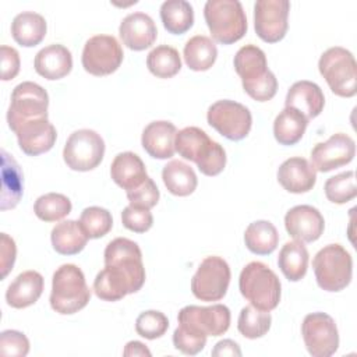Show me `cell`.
<instances>
[{
	"mask_svg": "<svg viewBox=\"0 0 357 357\" xmlns=\"http://www.w3.org/2000/svg\"><path fill=\"white\" fill-rule=\"evenodd\" d=\"M103 257L105 268L93 280V291L100 300L117 301L144 286L142 252L135 241L117 237L106 245Z\"/></svg>",
	"mask_w": 357,
	"mask_h": 357,
	"instance_id": "1",
	"label": "cell"
},
{
	"mask_svg": "<svg viewBox=\"0 0 357 357\" xmlns=\"http://www.w3.org/2000/svg\"><path fill=\"white\" fill-rule=\"evenodd\" d=\"M236 73L241 77L244 91L258 102L271 100L278 91V79L268 68L266 56L255 45L240 47L233 60Z\"/></svg>",
	"mask_w": 357,
	"mask_h": 357,
	"instance_id": "2",
	"label": "cell"
},
{
	"mask_svg": "<svg viewBox=\"0 0 357 357\" xmlns=\"http://www.w3.org/2000/svg\"><path fill=\"white\" fill-rule=\"evenodd\" d=\"M174 148L180 156L195 162L205 176H216L226 166V152L223 146L212 141L208 134L198 127H185L176 134Z\"/></svg>",
	"mask_w": 357,
	"mask_h": 357,
	"instance_id": "3",
	"label": "cell"
},
{
	"mask_svg": "<svg viewBox=\"0 0 357 357\" xmlns=\"http://www.w3.org/2000/svg\"><path fill=\"white\" fill-rule=\"evenodd\" d=\"M91 298V290L82 271L74 264H64L56 269L52 279L50 305L61 315H71L82 310Z\"/></svg>",
	"mask_w": 357,
	"mask_h": 357,
	"instance_id": "4",
	"label": "cell"
},
{
	"mask_svg": "<svg viewBox=\"0 0 357 357\" xmlns=\"http://www.w3.org/2000/svg\"><path fill=\"white\" fill-rule=\"evenodd\" d=\"M240 293L258 310L272 311L280 301V280L264 262L247 264L238 278Z\"/></svg>",
	"mask_w": 357,
	"mask_h": 357,
	"instance_id": "5",
	"label": "cell"
},
{
	"mask_svg": "<svg viewBox=\"0 0 357 357\" xmlns=\"http://www.w3.org/2000/svg\"><path fill=\"white\" fill-rule=\"evenodd\" d=\"M204 17L212 38L219 43H234L247 32V17L238 0H208Z\"/></svg>",
	"mask_w": 357,
	"mask_h": 357,
	"instance_id": "6",
	"label": "cell"
},
{
	"mask_svg": "<svg viewBox=\"0 0 357 357\" xmlns=\"http://www.w3.org/2000/svg\"><path fill=\"white\" fill-rule=\"evenodd\" d=\"M312 268L318 286L326 291L343 290L353 276L351 255L340 244L321 248L312 259Z\"/></svg>",
	"mask_w": 357,
	"mask_h": 357,
	"instance_id": "7",
	"label": "cell"
},
{
	"mask_svg": "<svg viewBox=\"0 0 357 357\" xmlns=\"http://www.w3.org/2000/svg\"><path fill=\"white\" fill-rule=\"evenodd\" d=\"M318 68L335 95L351 98L357 93V64L347 49L329 47L321 54Z\"/></svg>",
	"mask_w": 357,
	"mask_h": 357,
	"instance_id": "8",
	"label": "cell"
},
{
	"mask_svg": "<svg viewBox=\"0 0 357 357\" xmlns=\"http://www.w3.org/2000/svg\"><path fill=\"white\" fill-rule=\"evenodd\" d=\"M49 95L39 84L24 81L11 92V103L7 112V123L11 131H15L21 124L47 117Z\"/></svg>",
	"mask_w": 357,
	"mask_h": 357,
	"instance_id": "9",
	"label": "cell"
},
{
	"mask_svg": "<svg viewBox=\"0 0 357 357\" xmlns=\"http://www.w3.org/2000/svg\"><path fill=\"white\" fill-rule=\"evenodd\" d=\"M105 155V141L93 130H77L67 138L63 159L71 170L89 172L98 167Z\"/></svg>",
	"mask_w": 357,
	"mask_h": 357,
	"instance_id": "10",
	"label": "cell"
},
{
	"mask_svg": "<svg viewBox=\"0 0 357 357\" xmlns=\"http://www.w3.org/2000/svg\"><path fill=\"white\" fill-rule=\"evenodd\" d=\"M206 120L211 127L230 141L245 138L252 124V116L248 107L230 99L218 100L211 105Z\"/></svg>",
	"mask_w": 357,
	"mask_h": 357,
	"instance_id": "11",
	"label": "cell"
},
{
	"mask_svg": "<svg viewBox=\"0 0 357 357\" xmlns=\"http://www.w3.org/2000/svg\"><path fill=\"white\" fill-rule=\"evenodd\" d=\"M229 264L216 255L206 257L191 279L192 294L201 301H219L230 283Z\"/></svg>",
	"mask_w": 357,
	"mask_h": 357,
	"instance_id": "12",
	"label": "cell"
},
{
	"mask_svg": "<svg viewBox=\"0 0 357 357\" xmlns=\"http://www.w3.org/2000/svg\"><path fill=\"white\" fill-rule=\"evenodd\" d=\"M123 49L112 35H95L86 40L82 50V67L86 73L102 77L114 73L123 61Z\"/></svg>",
	"mask_w": 357,
	"mask_h": 357,
	"instance_id": "13",
	"label": "cell"
},
{
	"mask_svg": "<svg viewBox=\"0 0 357 357\" xmlns=\"http://www.w3.org/2000/svg\"><path fill=\"white\" fill-rule=\"evenodd\" d=\"M301 333L312 357H329L339 347V332L335 319L325 312H311L301 324Z\"/></svg>",
	"mask_w": 357,
	"mask_h": 357,
	"instance_id": "14",
	"label": "cell"
},
{
	"mask_svg": "<svg viewBox=\"0 0 357 357\" xmlns=\"http://www.w3.org/2000/svg\"><path fill=\"white\" fill-rule=\"evenodd\" d=\"M178 325L204 336H220L230 326V310L223 304L187 305L178 311Z\"/></svg>",
	"mask_w": 357,
	"mask_h": 357,
	"instance_id": "15",
	"label": "cell"
},
{
	"mask_svg": "<svg viewBox=\"0 0 357 357\" xmlns=\"http://www.w3.org/2000/svg\"><path fill=\"white\" fill-rule=\"evenodd\" d=\"M290 3L287 0H257L254 4V28L268 43L279 42L287 32Z\"/></svg>",
	"mask_w": 357,
	"mask_h": 357,
	"instance_id": "16",
	"label": "cell"
},
{
	"mask_svg": "<svg viewBox=\"0 0 357 357\" xmlns=\"http://www.w3.org/2000/svg\"><path fill=\"white\" fill-rule=\"evenodd\" d=\"M354 155V139L347 134L337 132L333 134L328 141L319 142L312 148L311 160L315 170L326 173L350 163Z\"/></svg>",
	"mask_w": 357,
	"mask_h": 357,
	"instance_id": "17",
	"label": "cell"
},
{
	"mask_svg": "<svg viewBox=\"0 0 357 357\" xmlns=\"http://www.w3.org/2000/svg\"><path fill=\"white\" fill-rule=\"evenodd\" d=\"M284 227L294 240L312 243L324 233L325 220L317 208L311 205H297L287 211Z\"/></svg>",
	"mask_w": 357,
	"mask_h": 357,
	"instance_id": "18",
	"label": "cell"
},
{
	"mask_svg": "<svg viewBox=\"0 0 357 357\" xmlns=\"http://www.w3.org/2000/svg\"><path fill=\"white\" fill-rule=\"evenodd\" d=\"M21 151L28 156H38L50 151L56 142V128L47 117L21 124L15 131Z\"/></svg>",
	"mask_w": 357,
	"mask_h": 357,
	"instance_id": "19",
	"label": "cell"
},
{
	"mask_svg": "<svg viewBox=\"0 0 357 357\" xmlns=\"http://www.w3.org/2000/svg\"><path fill=\"white\" fill-rule=\"evenodd\" d=\"M123 43L131 50H145L153 45L158 29L153 20L141 11L131 13L124 17L119 26Z\"/></svg>",
	"mask_w": 357,
	"mask_h": 357,
	"instance_id": "20",
	"label": "cell"
},
{
	"mask_svg": "<svg viewBox=\"0 0 357 357\" xmlns=\"http://www.w3.org/2000/svg\"><path fill=\"white\" fill-rule=\"evenodd\" d=\"M278 181L289 192H307L315 185L317 170L305 158L294 156L279 166Z\"/></svg>",
	"mask_w": 357,
	"mask_h": 357,
	"instance_id": "21",
	"label": "cell"
},
{
	"mask_svg": "<svg viewBox=\"0 0 357 357\" xmlns=\"http://www.w3.org/2000/svg\"><path fill=\"white\" fill-rule=\"evenodd\" d=\"M176 134L177 130L173 123L166 120L152 121L142 131V148L155 159H169L176 152Z\"/></svg>",
	"mask_w": 357,
	"mask_h": 357,
	"instance_id": "22",
	"label": "cell"
},
{
	"mask_svg": "<svg viewBox=\"0 0 357 357\" xmlns=\"http://www.w3.org/2000/svg\"><path fill=\"white\" fill-rule=\"evenodd\" d=\"M284 103L287 107L298 110L307 117V120H311L319 116L324 110L325 96L322 89L315 82L303 79L290 86Z\"/></svg>",
	"mask_w": 357,
	"mask_h": 357,
	"instance_id": "23",
	"label": "cell"
},
{
	"mask_svg": "<svg viewBox=\"0 0 357 357\" xmlns=\"http://www.w3.org/2000/svg\"><path fill=\"white\" fill-rule=\"evenodd\" d=\"M35 71L46 79H60L73 68L71 52L59 43L40 49L35 56Z\"/></svg>",
	"mask_w": 357,
	"mask_h": 357,
	"instance_id": "24",
	"label": "cell"
},
{
	"mask_svg": "<svg viewBox=\"0 0 357 357\" xmlns=\"http://www.w3.org/2000/svg\"><path fill=\"white\" fill-rule=\"evenodd\" d=\"M113 181L126 191L141 185L149 176L142 159L134 152H121L114 156L110 166Z\"/></svg>",
	"mask_w": 357,
	"mask_h": 357,
	"instance_id": "25",
	"label": "cell"
},
{
	"mask_svg": "<svg viewBox=\"0 0 357 357\" xmlns=\"http://www.w3.org/2000/svg\"><path fill=\"white\" fill-rule=\"evenodd\" d=\"M43 291V276L36 271L20 273L6 291V301L13 308H26L35 304Z\"/></svg>",
	"mask_w": 357,
	"mask_h": 357,
	"instance_id": "26",
	"label": "cell"
},
{
	"mask_svg": "<svg viewBox=\"0 0 357 357\" xmlns=\"http://www.w3.org/2000/svg\"><path fill=\"white\" fill-rule=\"evenodd\" d=\"M52 245L61 255H75L84 250L88 236L77 220H63L52 229Z\"/></svg>",
	"mask_w": 357,
	"mask_h": 357,
	"instance_id": "27",
	"label": "cell"
},
{
	"mask_svg": "<svg viewBox=\"0 0 357 357\" xmlns=\"http://www.w3.org/2000/svg\"><path fill=\"white\" fill-rule=\"evenodd\" d=\"M46 20L33 11L17 14L11 22V35L14 40L25 47L36 46L46 35Z\"/></svg>",
	"mask_w": 357,
	"mask_h": 357,
	"instance_id": "28",
	"label": "cell"
},
{
	"mask_svg": "<svg viewBox=\"0 0 357 357\" xmlns=\"http://www.w3.org/2000/svg\"><path fill=\"white\" fill-rule=\"evenodd\" d=\"M308 126V120L304 114L293 107H284L273 121V135L280 145L297 144Z\"/></svg>",
	"mask_w": 357,
	"mask_h": 357,
	"instance_id": "29",
	"label": "cell"
},
{
	"mask_svg": "<svg viewBox=\"0 0 357 357\" xmlns=\"http://www.w3.org/2000/svg\"><path fill=\"white\" fill-rule=\"evenodd\" d=\"M162 178L169 192L177 197H187L197 188L198 178L192 167L181 160H170L162 170Z\"/></svg>",
	"mask_w": 357,
	"mask_h": 357,
	"instance_id": "30",
	"label": "cell"
},
{
	"mask_svg": "<svg viewBox=\"0 0 357 357\" xmlns=\"http://www.w3.org/2000/svg\"><path fill=\"white\" fill-rule=\"evenodd\" d=\"M1 211L11 209L17 206L22 195V172L13 156H10L4 149L1 151Z\"/></svg>",
	"mask_w": 357,
	"mask_h": 357,
	"instance_id": "31",
	"label": "cell"
},
{
	"mask_svg": "<svg viewBox=\"0 0 357 357\" xmlns=\"http://www.w3.org/2000/svg\"><path fill=\"white\" fill-rule=\"evenodd\" d=\"M308 251L301 241H287L278 257V265L290 282L301 280L308 268Z\"/></svg>",
	"mask_w": 357,
	"mask_h": 357,
	"instance_id": "32",
	"label": "cell"
},
{
	"mask_svg": "<svg viewBox=\"0 0 357 357\" xmlns=\"http://www.w3.org/2000/svg\"><path fill=\"white\" fill-rule=\"evenodd\" d=\"M185 64L194 71L209 70L218 57L215 42L205 35H195L184 45Z\"/></svg>",
	"mask_w": 357,
	"mask_h": 357,
	"instance_id": "33",
	"label": "cell"
},
{
	"mask_svg": "<svg viewBox=\"0 0 357 357\" xmlns=\"http://www.w3.org/2000/svg\"><path fill=\"white\" fill-rule=\"evenodd\" d=\"M245 247L257 255L272 254L279 243L276 227L268 220H255L244 231Z\"/></svg>",
	"mask_w": 357,
	"mask_h": 357,
	"instance_id": "34",
	"label": "cell"
},
{
	"mask_svg": "<svg viewBox=\"0 0 357 357\" xmlns=\"http://www.w3.org/2000/svg\"><path fill=\"white\" fill-rule=\"evenodd\" d=\"M160 20L167 32L181 35L194 24L192 6L185 0H167L160 6Z\"/></svg>",
	"mask_w": 357,
	"mask_h": 357,
	"instance_id": "35",
	"label": "cell"
},
{
	"mask_svg": "<svg viewBox=\"0 0 357 357\" xmlns=\"http://www.w3.org/2000/svg\"><path fill=\"white\" fill-rule=\"evenodd\" d=\"M146 66L158 78H172L180 71L181 59L177 49L169 45H159L148 53Z\"/></svg>",
	"mask_w": 357,
	"mask_h": 357,
	"instance_id": "36",
	"label": "cell"
},
{
	"mask_svg": "<svg viewBox=\"0 0 357 357\" xmlns=\"http://www.w3.org/2000/svg\"><path fill=\"white\" fill-rule=\"evenodd\" d=\"M271 322L272 317L269 311L258 310L254 305H247L240 311L237 328L244 337L257 339L264 336L269 331Z\"/></svg>",
	"mask_w": 357,
	"mask_h": 357,
	"instance_id": "37",
	"label": "cell"
},
{
	"mask_svg": "<svg viewBox=\"0 0 357 357\" xmlns=\"http://www.w3.org/2000/svg\"><path fill=\"white\" fill-rule=\"evenodd\" d=\"M71 201L59 192H47L40 195L33 205L35 215L45 222H56L66 218L71 212Z\"/></svg>",
	"mask_w": 357,
	"mask_h": 357,
	"instance_id": "38",
	"label": "cell"
},
{
	"mask_svg": "<svg viewBox=\"0 0 357 357\" xmlns=\"http://www.w3.org/2000/svg\"><path fill=\"white\" fill-rule=\"evenodd\" d=\"M79 225L89 238H100L110 231L113 218L105 208L88 206L81 212Z\"/></svg>",
	"mask_w": 357,
	"mask_h": 357,
	"instance_id": "39",
	"label": "cell"
},
{
	"mask_svg": "<svg viewBox=\"0 0 357 357\" xmlns=\"http://www.w3.org/2000/svg\"><path fill=\"white\" fill-rule=\"evenodd\" d=\"M325 195L333 204H346L356 198V178L354 172L347 170L329 177L325 183Z\"/></svg>",
	"mask_w": 357,
	"mask_h": 357,
	"instance_id": "40",
	"label": "cell"
},
{
	"mask_svg": "<svg viewBox=\"0 0 357 357\" xmlns=\"http://www.w3.org/2000/svg\"><path fill=\"white\" fill-rule=\"evenodd\" d=\"M167 328H169L167 317L163 312L155 311V310L141 312L135 321L137 333L149 340L163 336Z\"/></svg>",
	"mask_w": 357,
	"mask_h": 357,
	"instance_id": "41",
	"label": "cell"
},
{
	"mask_svg": "<svg viewBox=\"0 0 357 357\" xmlns=\"http://www.w3.org/2000/svg\"><path fill=\"white\" fill-rule=\"evenodd\" d=\"M123 226L135 233H145L153 225V216L149 209L128 205L121 212Z\"/></svg>",
	"mask_w": 357,
	"mask_h": 357,
	"instance_id": "42",
	"label": "cell"
},
{
	"mask_svg": "<svg viewBox=\"0 0 357 357\" xmlns=\"http://www.w3.org/2000/svg\"><path fill=\"white\" fill-rule=\"evenodd\" d=\"M159 195H160L159 188L151 177H148L137 188L127 191V198L130 201V205L145 208V209L153 208L159 201Z\"/></svg>",
	"mask_w": 357,
	"mask_h": 357,
	"instance_id": "43",
	"label": "cell"
},
{
	"mask_svg": "<svg viewBox=\"0 0 357 357\" xmlns=\"http://www.w3.org/2000/svg\"><path fill=\"white\" fill-rule=\"evenodd\" d=\"M173 344L181 353L195 356L205 347L206 336L194 333L178 325L173 332Z\"/></svg>",
	"mask_w": 357,
	"mask_h": 357,
	"instance_id": "44",
	"label": "cell"
},
{
	"mask_svg": "<svg viewBox=\"0 0 357 357\" xmlns=\"http://www.w3.org/2000/svg\"><path fill=\"white\" fill-rule=\"evenodd\" d=\"M29 351L28 337L18 331H3L0 333V354L11 357H24Z\"/></svg>",
	"mask_w": 357,
	"mask_h": 357,
	"instance_id": "45",
	"label": "cell"
},
{
	"mask_svg": "<svg viewBox=\"0 0 357 357\" xmlns=\"http://www.w3.org/2000/svg\"><path fill=\"white\" fill-rule=\"evenodd\" d=\"M1 57V79L8 81L15 78L20 71V54L14 47L3 45L0 47Z\"/></svg>",
	"mask_w": 357,
	"mask_h": 357,
	"instance_id": "46",
	"label": "cell"
},
{
	"mask_svg": "<svg viewBox=\"0 0 357 357\" xmlns=\"http://www.w3.org/2000/svg\"><path fill=\"white\" fill-rule=\"evenodd\" d=\"M15 243L6 233H1V279L7 276V273L13 269L15 261Z\"/></svg>",
	"mask_w": 357,
	"mask_h": 357,
	"instance_id": "47",
	"label": "cell"
},
{
	"mask_svg": "<svg viewBox=\"0 0 357 357\" xmlns=\"http://www.w3.org/2000/svg\"><path fill=\"white\" fill-rule=\"evenodd\" d=\"M212 356H241V350L236 342L230 339H223L215 344Z\"/></svg>",
	"mask_w": 357,
	"mask_h": 357,
	"instance_id": "48",
	"label": "cell"
},
{
	"mask_svg": "<svg viewBox=\"0 0 357 357\" xmlns=\"http://www.w3.org/2000/svg\"><path fill=\"white\" fill-rule=\"evenodd\" d=\"M123 354H124L126 357H132V356H144V357L146 356V357H151L149 349H148L144 343H141V342H138V340H131V342H128V343L126 344V347H124Z\"/></svg>",
	"mask_w": 357,
	"mask_h": 357,
	"instance_id": "49",
	"label": "cell"
}]
</instances>
